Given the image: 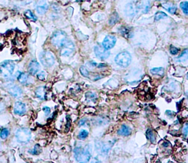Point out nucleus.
Returning <instances> with one entry per match:
<instances>
[{
	"instance_id": "f257e3e1",
	"label": "nucleus",
	"mask_w": 188,
	"mask_h": 163,
	"mask_svg": "<svg viewBox=\"0 0 188 163\" xmlns=\"http://www.w3.org/2000/svg\"><path fill=\"white\" fill-rule=\"evenodd\" d=\"M15 67V63L11 60H5L0 64V74L5 78L11 77Z\"/></svg>"
},
{
	"instance_id": "f03ea898",
	"label": "nucleus",
	"mask_w": 188,
	"mask_h": 163,
	"mask_svg": "<svg viewBox=\"0 0 188 163\" xmlns=\"http://www.w3.org/2000/svg\"><path fill=\"white\" fill-rule=\"evenodd\" d=\"M74 156L75 159L80 162H89L91 158L90 153L87 147H76L74 150Z\"/></svg>"
},
{
	"instance_id": "7ed1b4c3",
	"label": "nucleus",
	"mask_w": 188,
	"mask_h": 163,
	"mask_svg": "<svg viewBox=\"0 0 188 163\" xmlns=\"http://www.w3.org/2000/svg\"><path fill=\"white\" fill-rule=\"evenodd\" d=\"M67 40V34L61 30L55 31L51 38L52 43L58 48H62Z\"/></svg>"
},
{
	"instance_id": "20e7f679",
	"label": "nucleus",
	"mask_w": 188,
	"mask_h": 163,
	"mask_svg": "<svg viewBox=\"0 0 188 163\" xmlns=\"http://www.w3.org/2000/svg\"><path fill=\"white\" fill-rule=\"evenodd\" d=\"M132 57L130 54L127 52H123L115 56V62L116 64L122 67H127L130 64Z\"/></svg>"
},
{
	"instance_id": "39448f33",
	"label": "nucleus",
	"mask_w": 188,
	"mask_h": 163,
	"mask_svg": "<svg viewBox=\"0 0 188 163\" xmlns=\"http://www.w3.org/2000/svg\"><path fill=\"white\" fill-rule=\"evenodd\" d=\"M17 140L20 143H27L31 138V133L27 128H20L15 133Z\"/></svg>"
},
{
	"instance_id": "423d86ee",
	"label": "nucleus",
	"mask_w": 188,
	"mask_h": 163,
	"mask_svg": "<svg viewBox=\"0 0 188 163\" xmlns=\"http://www.w3.org/2000/svg\"><path fill=\"white\" fill-rule=\"evenodd\" d=\"M40 62L46 67H50L54 64L55 58L53 53L48 51H44L39 56Z\"/></svg>"
},
{
	"instance_id": "0eeeda50",
	"label": "nucleus",
	"mask_w": 188,
	"mask_h": 163,
	"mask_svg": "<svg viewBox=\"0 0 188 163\" xmlns=\"http://www.w3.org/2000/svg\"><path fill=\"white\" fill-rule=\"evenodd\" d=\"M75 50V46L73 42L70 40H67V42L62 47L60 54L64 56H70L73 54Z\"/></svg>"
},
{
	"instance_id": "6e6552de",
	"label": "nucleus",
	"mask_w": 188,
	"mask_h": 163,
	"mask_svg": "<svg viewBox=\"0 0 188 163\" xmlns=\"http://www.w3.org/2000/svg\"><path fill=\"white\" fill-rule=\"evenodd\" d=\"M94 51L97 56L100 60H105L108 58L110 55V52L109 50H106L103 46L100 45H97L94 48Z\"/></svg>"
},
{
	"instance_id": "1a4fd4ad",
	"label": "nucleus",
	"mask_w": 188,
	"mask_h": 163,
	"mask_svg": "<svg viewBox=\"0 0 188 163\" xmlns=\"http://www.w3.org/2000/svg\"><path fill=\"white\" fill-rule=\"evenodd\" d=\"M48 3L47 0H38L36 6V11L40 15H43L48 9Z\"/></svg>"
},
{
	"instance_id": "9d476101",
	"label": "nucleus",
	"mask_w": 188,
	"mask_h": 163,
	"mask_svg": "<svg viewBox=\"0 0 188 163\" xmlns=\"http://www.w3.org/2000/svg\"><path fill=\"white\" fill-rule=\"evenodd\" d=\"M116 41L117 39L114 36L107 35L103 41L102 46L106 50L111 49L115 46Z\"/></svg>"
},
{
	"instance_id": "9b49d317",
	"label": "nucleus",
	"mask_w": 188,
	"mask_h": 163,
	"mask_svg": "<svg viewBox=\"0 0 188 163\" xmlns=\"http://www.w3.org/2000/svg\"><path fill=\"white\" fill-rule=\"evenodd\" d=\"M14 112L15 114L22 115L26 112V105L21 102H15L14 105Z\"/></svg>"
},
{
	"instance_id": "f8f14e48",
	"label": "nucleus",
	"mask_w": 188,
	"mask_h": 163,
	"mask_svg": "<svg viewBox=\"0 0 188 163\" xmlns=\"http://www.w3.org/2000/svg\"><path fill=\"white\" fill-rule=\"evenodd\" d=\"M40 64L36 60H33L30 61L29 65H28V72L31 75H35L38 73L40 70Z\"/></svg>"
},
{
	"instance_id": "ddd939ff",
	"label": "nucleus",
	"mask_w": 188,
	"mask_h": 163,
	"mask_svg": "<svg viewBox=\"0 0 188 163\" xmlns=\"http://www.w3.org/2000/svg\"><path fill=\"white\" fill-rule=\"evenodd\" d=\"M8 92L10 93V95L15 97H20L22 94V90L21 88L18 85H9L8 87Z\"/></svg>"
},
{
	"instance_id": "4468645a",
	"label": "nucleus",
	"mask_w": 188,
	"mask_h": 163,
	"mask_svg": "<svg viewBox=\"0 0 188 163\" xmlns=\"http://www.w3.org/2000/svg\"><path fill=\"white\" fill-rule=\"evenodd\" d=\"M19 74H20L18 75L17 78L20 83L26 85L31 82V78L29 75L25 73H21V72H19Z\"/></svg>"
},
{
	"instance_id": "2eb2a0df",
	"label": "nucleus",
	"mask_w": 188,
	"mask_h": 163,
	"mask_svg": "<svg viewBox=\"0 0 188 163\" xmlns=\"http://www.w3.org/2000/svg\"><path fill=\"white\" fill-rule=\"evenodd\" d=\"M36 96L41 100H44L46 98V89L45 87H38L35 91Z\"/></svg>"
},
{
	"instance_id": "dca6fc26",
	"label": "nucleus",
	"mask_w": 188,
	"mask_h": 163,
	"mask_svg": "<svg viewBox=\"0 0 188 163\" xmlns=\"http://www.w3.org/2000/svg\"><path fill=\"white\" fill-rule=\"evenodd\" d=\"M131 133H132L131 129L125 125H122L121 128L118 131V135H120V136H129V135H130Z\"/></svg>"
},
{
	"instance_id": "f3484780",
	"label": "nucleus",
	"mask_w": 188,
	"mask_h": 163,
	"mask_svg": "<svg viewBox=\"0 0 188 163\" xmlns=\"http://www.w3.org/2000/svg\"><path fill=\"white\" fill-rule=\"evenodd\" d=\"M125 15L127 16H130V17L134 15L135 13H136V9H135L134 5L132 4V3H128V4L125 6Z\"/></svg>"
},
{
	"instance_id": "a211bd4d",
	"label": "nucleus",
	"mask_w": 188,
	"mask_h": 163,
	"mask_svg": "<svg viewBox=\"0 0 188 163\" xmlns=\"http://www.w3.org/2000/svg\"><path fill=\"white\" fill-rule=\"evenodd\" d=\"M162 6L171 14H174L177 10V7L175 5L171 3H164V4H162Z\"/></svg>"
},
{
	"instance_id": "6ab92c4d",
	"label": "nucleus",
	"mask_w": 188,
	"mask_h": 163,
	"mask_svg": "<svg viewBox=\"0 0 188 163\" xmlns=\"http://www.w3.org/2000/svg\"><path fill=\"white\" fill-rule=\"evenodd\" d=\"M42 148H41L39 144H36L35 146H34L33 149L30 150H29V152L31 154H33V155H38L40 154L42 152Z\"/></svg>"
},
{
	"instance_id": "aec40b11",
	"label": "nucleus",
	"mask_w": 188,
	"mask_h": 163,
	"mask_svg": "<svg viewBox=\"0 0 188 163\" xmlns=\"http://www.w3.org/2000/svg\"><path fill=\"white\" fill-rule=\"evenodd\" d=\"M24 16L27 18L30 19V20H32L33 21H35L37 20V17L33 14V13L32 11L30 10V9H28V10L24 12Z\"/></svg>"
},
{
	"instance_id": "412c9836",
	"label": "nucleus",
	"mask_w": 188,
	"mask_h": 163,
	"mask_svg": "<svg viewBox=\"0 0 188 163\" xmlns=\"http://www.w3.org/2000/svg\"><path fill=\"white\" fill-rule=\"evenodd\" d=\"M150 73L153 75H162L164 73V68L162 67H158V68H154L150 70Z\"/></svg>"
},
{
	"instance_id": "4be33fe9",
	"label": "nucleus",
	"mask_w": 188,
	"mask_h": 163,
	"mask_svg": "<svg viewBox=\"0 0 188 163\" xmlns=\"http://www.w3.org/2000/svg\"><path fill=\"white\" fill-rule=\"evenodd\" d=\"M146 136L147 139H148L151 142L154 143L156 141V137L152 131L151 129H150L147 130L146 132Z\"/></svg>"
},
{
	"instance_id": "5701e85b",
	"label": "nucleus",
	"mask_w": 188,
	"mask_h": 163,
	"mask_svg": "<svg viewBox=\"0 0 188 163\" xmlns=\"http://www.w3.org/2000/svg\"><path fill=\"white\" fill-rule=\"evenodd\" d=\"M118 20V13L116 12H114V13L112 15L111 18L109 20V23L111 25H114L116 22H117Z\"/></svg>"
},
{
	"instance_id": "b1692460",
	"label": "nucleus",
	"mask_w": 188,
	"mask_h": 163,
	"mask_svg": "<svg viewBox=\"0 0 188 163\" xmlns=\"http://www.w3.org/2000/svg\"><path fill=\"white\" fill-rule=\"evenodd\" d=\"M167 17V15H166L165 13L162 12V11H158V12H157L155 15L154 20H155V21H159L161 20V19Z\"/></svg>"
},
{
	"instance_id": "393cba45",
	"label": "nucleus",
	"mask_w": 188,
	"mask_h": 163,
	"mask_svg": "<svg viewBox=\"0 0 188 163\" xmlns=\"http://www.w3.org/2000/svg\"><path fill=\"white\" fill-rule=\"evenodd\" d=\"M120 33L122 35L128 38V37H130V31L127 28H125V27H122L120 29Z\"/></svg>"
},
{
	"instance_id": "a878e982",
	"label": "nucleus",
	"mask_w": 188,
	"mask_h": 163,
	"mask_svg": "<svg viewBox=\"0 0 188 163\" xmlns=\"http://www.w3.org/2000/svg\"><path fill=\"white\" fill-rule=\"evenodd\" d=\"M187 5H188V3L187 1H183L180 4V7L182 9V10L184 12V13L185 15H187L188 13V9H187Z\"/></svg>"
},
{
	"instance_id": "bb28decb",
	"label": "nucleus",
	"mask_w": 188,
	"mask_h": 163,
	"mask_svg": "<svg viewBox=\"0 0 188 163\" xmlns=\"http://www.w3.org/2000/svg\"><path fill=\"white\" fill-rule=\"evenodd\" d=\"M179 62H185L187 59V50H185L178 58Z\"/></svg>"
},
{
	"instance_id": "cd10ccee",
	"label": "nucleus",
	"mask_w": 188,
	"mask_h": 163,
	"mask_svg": "<svg viewBox=\"0 0 188 163\" xmlns=\"http://www.w3.org/2000/svg\"><path fill=\"white\" fill-rule=\"evenodd\" d=\"M80 72L81 74L85 77H89V72L88 71L87 68H85L84 66H81L80 68Z\"/></svg>"
},
{
	"instance_id": "c85d7f7f",
	"label": "nucleus",
	"mask_w": 188,
	"mask_h": 163,
	"mask_svg": "<svg viewBox=\"0 0 188 163\" xmlns=\"http://www.w3.org/2000/svg\"><path fill=\"white\" fill-rule=\"evenodd\" d=\"M8 135H9V131L7 129H3L1 131V133H0V137H1V138L3 139H5L6 138H7Z\"/></svg>"
},
{
	"instance_id": "c756f323",
	"label": "nucleus",
	"mask_w": 188,
	"mask_h": 163,
	"mask_svg": "<svg viewBox=\"0 0 188 163\" xmlns=\"http://www.w3.org/2000/svg\"><path fill=\"white\" fill-rule=\"evenodd\" d=\"M88 135H89V133H88V131L83 129V130H81L79 134H78V137H79L80 139H84L88 136Z\"/></svg>"
},
{
	"instance_id": "7c9ffc66",
	"label": "nucleus",
	"mask_w": 188,
	"mask_h": 163,
	"mask_svg": "<svg viewBox=\"0 0 188 163\" xmlns=\"http://www.w3.org/2000/svg\"><path fill=\"white\" fill-rule=\"evenodd\" d=\"M45 77H46V73L44 71L40 72L39 74H38L37 75V77L40 80H45Z\"/></svg>"
},
{
	"instance_id": "2f4dec72",
	"label": "nucleus",
	"mask_w": 188,
	"mask_h": 163,
	"mask_svg": "<svg viewBox=\"0 0 188 163\" xmlns=\"http://www.w3.org/2000/svg\"><path fill=\"white\" fill-rule=\"evenodd\" d=\"M170 52L172 55H176L178 53V49L173 46H171L170 48Z\"/></svg>"
},
{
	"instance_id": "473e14b6",
	"label": "nucleus",
	"mask_w": 188,
	"mask_h": 163,
	"mask_svg": "<svg viewBox=\"0 0 188 163\" xmlns=\"http://www.w3.org/2000/svg\"><path fill=\"white\" fill-rule=\"evenodd\" d=\"M43 111L45 112V115H48L50 113V111H51V110H50V108L48 107H44L43 108Z\"/></svg>"
},
{
	"instance_id": "72a5a7b5",
	"label": "nucleus",
	"mask_w": 188,
	"mask_h": 163,
	"mask_svg": "<svg viewBox=\"0 0 188 163\" xmlns=\"http://www.w3.org/2000/svg\"><path fill=\"white\" fill-rule=\"evenodd\" d=\"M86 97L87 99H91L95 98V97H96V95L94 93H92L91 92H88L86 93Z\"/></svg>"
},
{
	"instance_id": "f704fd0d",
	"label": "nucleus",
	"mask_w": 188,
	"mask_h": 163,
	"mask_svg": "<svg viewBox=\"0 0 188 163\" xmlns=\"http://www.w3.org/2000/svg\"><path fill=\"white\" fill-rule=\"evenodd\" d=\"M183 133H184L185 136H187V124H186V125H185V127H184Z\"/></svg>"
},
{
	"instance_id": "c9c22d12",
	"label": "nucleus",
	"mask_w": 188,
	"mask_h": 163,
	"mask_svg": "<svg viewBox=\"0 0 188 163\" xmlns=\"http://www.w3.org/2000/svg\"><path fill=\"white\" fill-rule=\"evenodd\" d=\"M166 114H167L168 115L174 116V115H175V113L174 112H172V111H166Z\"/></svg>"
},
{
	"instance_id": "e433bc0d",
	"label": "nucleus",
	"mask_w": 188,
	"mask_h": 163,
	"mask_svg": "<svg viewBox=\"0 0 188 163\" xmlns=\"http://www.w3.org/2000/svg\"><path fill=\"white\" fill-rule=\"evenodd\" d=\"M102 1H106L107 0H102Z\"/></svg>"
},
{
	"instance_id": "4c0bfd02",
	"label": "nucleus",
	"mask_w": 188,
	"mask_h": 163,
	"mask_svg": "<svg viewBox=\"0 0 188 163\" xmlns=\"http://www.w3.org/2000/svg\"><path fill=\"white\" fill-rule=\"evenodd\" d=\"M158 1H161V0H158Z\"/></svg>"
}]
</instances>
